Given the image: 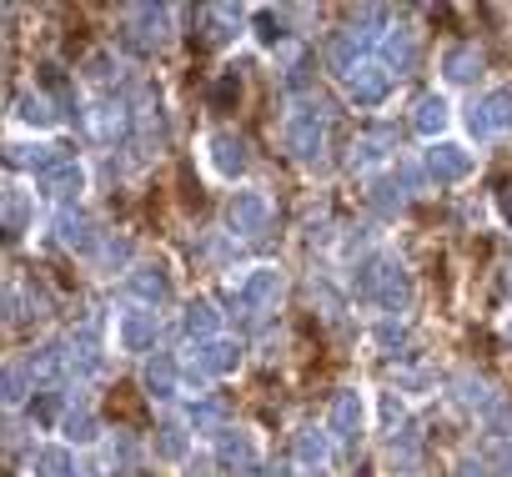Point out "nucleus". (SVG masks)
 <instances>
[{"label":"nucleus","instance_id":"43","mask_svg":"<svg viewBox=\"0 0 512 477\" xmlns=\"http://www.w3.org/2000/svg\"><path fill=\"white\" fill-rule=\"evenodd\" d=\"M116 71H121V66H116V56H111V51H96V56L86 61V76H91V81H111Z\"/></svg>","mask_w":512,"mask_h":477},{"label":"nucleus","instance_id":"47","mask_svg":"<svg viewBox=\"0 0 512 477\" xmlns=\"http://www.w3.org/2000/svg\"><path fill=\"white\" fill-rule=\"evenodd\" d=\"M21 317H26V312H21V287H11V292H6V322L16 327Z\"/></svg>","mask_w":512,"mask_h":477},{"label":"nucleus","instance_id":"37","mask_svg":"<svg viewBox=\"0 0 512 477\" xmlns=\"http://www.w3.org/2000/svg\"><path fill=\"white\" fill-rule=\"evenodd\" d=\"M377 272H382V257H367V262H357V277H352V287H357V297L372 307V297H377Z\"/></svg>","mask_w":512,"mask_h":477},{"label":"nucleus","instance_id":"28","mask_svg":"<svg viewBox=\"0 0 512 477\" xmlns=\"http://www.w3.org/2000/svg\"><path fill=\"white\" fill-rule=\"evenodd\" d=\"M16 116H21L26 126H41V131H46V126H56V116H61V111L51 106V96L26 91V96H16Z\"/></svg>","mask_w":512,"mask_h":477},{"label":"nucleus","instance_id":"41","mask_svg":"<svg viewBox=\"0 0 512 477\" xmlns=\"http://www.w3.org/2000/svg\"><path fill=\"white\" fill-rule=\"evenodd\" d=\"M392 181H397L402 191H422V181H432V176H427V166H412V161H397V171H392Z\"/></svg>","mask_w":512,"mask_h":477},{"label":"nucleus","instance_id":"29","mask_svg":"<svg viewBox=\"0 0 512 477\" xmlns=\"http://www.w3.org/2000/svg\"><path fill=\"white\" fill-rule=\"evenodd\" d=\"M387 462H392L397 472H417V462H422V447H417V432H412V427L392 432V442H387Z\"/></svg>","mask_w":512,"mask_h":477},{"label":"nucleus","instance_id":"1","mask_svg":"<svg viewBox=\"0 0 512 477\" xmlns=\"http://www.w3.org/2000/svg\"><path fill=\"white\" fill-rule=\"evenodd\" d=\"M287 151L297 161H322V151H327V116H322V106H312V101L297 106V116L287 121Z\"/></svg>","mask_w":512,"mask_h":477},{"label":"nucleus","instance_id":"34","mask_svg":"<svg viewBox=\"0 0 512 477\" xmlns=\"http://www.w3.org/2000/svg\"><path fill=\"white\" fill-rule=\"evenodd\" d=\"M206 21H211V41H231L236 31H241V21H246V11H236V6H211L206 11Z\"/></svg>","mask_w":512,"mask_h":477},{"label":"nucleus","instance_id":"12","mask_svg":"<svg viewBox=\"0 0 512 477\" xmlns=\"http://www.w3.org/2000/svg\"><path fill=\"white\" fill-rule=\"evenodd\" d=\"M126 292H131L141 307H161V302H171V277H166V267L141 262V267L126 272Z\"/></svg>","mask_w":512,"mask_h":477},{"label":"nucleus","instance_id":"31","mask_svg":"<svg viewBox=\"0 0 512 477\" xmlns=\"http://www.w3.org/2000/svg\"><path fill=\"white\" fill-rule=\"evenodd\" d=\"M26 221H31V196L21 186H6V236H11V242H21Z\"/></svg>","mask_w":512,"mask_h":477},{"label":"nucleus","instance_id":"14","mask_svg":"<svg viewBox=\"0 0 512 477\" xmlns=\"http://www.w3.org/2000/svg\"><path fill=\"white\" fill-rule=\"evenodd\" d=\"M191 367L206 372V377H231V372L241 367V342H231V337L196 342V362H191Z\"/></svg>","mask_w":512,"mask_h":477},{"label":"nucleus","instance_id":"32","mask_svg":"<svg viewBox=\"0 0 512 477\" xmlns=\"http://www.w3.org/2000/svg\"><path fill=\"white\" fill-rule=\"evenodd\" d=\"M61 432H66V447L76 442V447H86V442H96L101 437V422H96V412H66V422H61Z\"/></svg>","mask_w":512,"mask_h":477},{"label":"nucleus","instance_id":"8","mask_svg":"<svg viewBox=\"0 0 512 477\" xmlns=\"http://www.w3.org/2000/svg\"><path fill=\"white\" fill-rule=\"evenodd\" d=\"M427 176L437 181V186H452V181H462L467 171H472V151L467 146H457V141H432V151H427Z\"/></svg>","mask_w":512,"mask_h":477},{"label":"nucleus","instance_id":"39","mask_svg":"<svg viewBox=\"0 0 512 477\" xmlns=\"http://www.w3.org/2000/svg\"><path fill=\"white\" fill-rule=\"evenodd\" d=\"M26 402V362H6V407Z\"/></svg>","mask_w":512,"mask_h":477},{"label":"nucleus","instance_id":"38","mask_svg":"<svg viewBox=\"0 0 512 477\" xmlns=\"http://www.w3.org/2000/svg\"><path fill=\"white\" fill-rule=\"evenodd\" d=\"M372 342H377L382 352H392V357H397V347H407V327H402L397 317H387V322H377V332H372Z\"/></svg>","mask_w":512,"mask_h":477},{"label":"nucleus","instance_id":"27","mask_svg":"<svg viewBox=\"0 0 512 477\" xmlns=\"http://www.w3.org/2000/svg\"><path fill=\"white\" fill-rule=\"evenodd\" d=\"M327 457H332V432L302 427V432H297V462H302V467H327Z\"/></svg>","mask_w":512,"mask_h":477},{"label":"nucleus","instance_id":"30","mask_svg":"<svg viewBox=\"0 0 512 477\" xmlns=\"http://www.w3.org/2000/svg\"><path fill=\"white\" fill-rule=\"evenodd\" d=\"M367 201H372V211H377V216H397V211L407 206V191H402L392 176H377V181H372V191H367Z\"/></svg>","mask_w":512,"mask_h":477},{"label":"nucleus","instance_id":"18","mask_svg":"<svg viewBox=\"0 0 512 477\" xmlns=\"http://www.w3.org/2000/svg\"><path fill=\"white\" fill-rule=\"evenodd\" d=\"M382 66L397 71V76L417 66V36H412L407 26H392V31L382 36Z\"/></svg>","mask_w":512,"mask_h":477},{"label":"nucleus","instance_id":"24","mask_svg":"<svg viewBox=\"0 0 512 477\" xmlns=\"http://www.w3.org/2000/svg\"><path fill=\"white\" fill-rule=\"evenodd\" d=\"M181 327H186V337H196V342H211V337H221V312L211 307V302H186V312H181Z\"/></svg>","mask_w":512,"mask_h":477},{"label":"nucleus","instance_id":"40","mask_svg":"<svg viewBox=\"0 0 512 477\" xmlns=\"http://www.w3.org/2000/svg\"><path fill=\"white\" fill-rule=\"evenodd\" d=\"M131 262V242L126 236H106L101 242V267H126Z\"/></svg>","mask_w":512,"mask_h":477},{"label":"nucleus","instance_id":"33","mask_svg":"<svg viewBox=\"0 0 512 477\" xmlns=\"http://www.w3.org/2000/svg\"><path fill=\"white\" fill-rule=\"evenodd\" d=\"M191 427H201V432H226L231 422H226V407H221L216 397H196V402H191Z\"/></svg>","mask_w":512,"mask_h":477},{"label":"nucleus","instance_id":"2","mask_svg":"<svg viewBox=\"0 0 512 477\" xmlns=\"http://www.w3.org/2000/svg\"><path fill=\"white\" fill-rule=\"evenodd\" d=\"M277 297H282V272L277 267H251L246 282L236 287V312L246 322H256V317H267L277 307Z\"/></svg>","mask_w":512,"mask_h":477},{"label":"nucleus","instance_id":"25","mask_svg":"<svg viewBox=\"0 0 512 477\" xmlns=\"http://www.w3.org/2000/svg\"><path fill=\"white\" fill-rule=\"evenodd\" d=\"M36 186H41V196H56V201H66V206H71V196L86 186V171H81L76 161H66V166H56L51 176H41Z\"/></svg>","mask_w":512,"mask_h":477},{"label":"nucleus","instance_id":"48","mask_svg":"<svg viewBox=\"0 0 512 477\" xmlns=\"http://www.w3.org/2000/svg\"><path fill=\"white\" fill-rule=\"evenodd\" d=\"M382 417H387L392 427L402 422V397H397V392H387V397H382Z\"/></svg>","mask_w":512,"mask_h":477},{"label":"nucleus","instance_id":"36","mask_svg":"<svg viewBox=\"0 0 512 477\" xmlns=\"http://www.w3.org/2000/svg\"><path fill=\"white\" fill-rule=\"evenodd\" d=\"M251 26H256V36H262L267 46L287 41V16H277V11H251Z\"/></svg>","mask_w":512,"mask_h":477},{"label":"nucleus","instance_id":"53","mask_svg":"<svg viewBox=\"0 0 512 477\" xmlns=\"http://www.w3.org/2000/svg\"><path fill=\"white\" fill-rule=\"evenodd\" d=\"M507 292H512V277H507Z\"/></svg>","mask_w":512,"mask_h":477},{"label":"nucleus","instance_id":"13","mask_svg":"<svg viewBox=\"0 0 512 477\" xmlns=\"http://www.w3.org/2000/svg\"><path fill=\"white\" fill-rule=\"evenodd\" d=\"M116 337H121V352H151L156 337H161V322H156V312L136 307V312H121Z\"/></svg>","mask_w":512,"mask_h":477},{"label":"nucleus","instance_id":"26","mask_svg":"<svg viewBox=\"0 0 512 477\" xmlns=\"http://www.w3.org/2000/svg\"><path fill=\"white\" fill-rule=\"evenodd\" d=\"M31 472H36V477H81V467H76V452H71V447H36Z\"/></svg>","mask_w":512,"mask_h":477},{"label":"nucleus","instance_id":"7","mask_svg":"<svg viewBox=\"0 0 512 477\" xmlns=\"http://www.w3.org/2000/svg\"><path fill=\"white\" fill-rule=\"evenodd\" d=\"M56 242L66 247V252H101V236H96V221L81 211V206H61L56 211Z\"/></svg>","mask_w":512,"mask_h":477},{"label":"nucleus","instance_id":"17","mask_svg":"<svg viewBox=\"0 0 512 477\" xmlns=\"http://www.w3.org/2000/svg\"><path fill=\"white\" fill-rule=\"evenodd\" d=\"M452 397H457V407H467V412H482V417H487V412L502 402V397H497V392H492V387L477 377V372H457V377H452Z\"/></svg>","mask_w":512,"mask_h":477},{"label":"nucleus","instance_id":"20","mask_svg":"<svg viewBox=\"0 0 512 477\" xmlns=\"http://www.w3.org/2000/svg\"><path fill=\"white\" fill-rule=\"evenodd\" d=\"M151 447H156V457H161V462H186V452H191V432H186V422H181V417L156 422Z\"/></svg>","mask_w":512,"mask_h":477},{"label":"nucleus","instance_id":"49","mask_svg":"<svg viewBox=\"0 0 512 477\" xmlns=\"http://www.w3.org/2000/svg\"><path fill=\"white\" fill-rule=\"evenodd\" d=\"M457 477H487V462L482 457H462L457 462Z\"/></svg>","mask_w":512,"mask_h":477},{"label":"nucleus","instance_id":"44","mask_svg":"<svg viewBox=\"0 0 512 477\" xmlns=\"http://www.w3.org/2000/svg\"><path fill=\"white\" fill-rule=\"evenodd\" d=\"M482 422H487V432H492V437H507V432H512V402H497Z\"/></svg>","mask_w":512,"mask_h":477},{"label":"nucleus","instance_id":"11","mask_svg":"<svg viewBox=\"0 0 512 477\" xmlns=\"http://www.w3.org/2000/svg\"><path fill=\"white\" fill-rule=\"evenodd\" d=\"M66 161H76L66 146H51V141H41V146H6V166H26L36 181L41 176H51L56 166H66Z\"/></svg>","mask_w":512,"mask_h":477},{"label":"nucleus","instance_id":"45","mask_svg":"<svg viewBox=\"0 0 512 477\" xmlns=\"http://www.w3.org/2000/svg\"><path fill=\"white\" fill-rule=\"evenodd\" d=\"M307 86H312V61H297V66L287 71V91H297V96H302Z\"/></svg>","mask_w":512,"mask_h":477},{"label":"nucleus","instance_id":"9","mask_svg":"<svg viewBox=\"0 0 512 477\" xmlns=\"http://www.w3.org/2000/svg\"><path fill=\"white\" fill-rule=\"evenodd\" d=\"M362 427H367V402H362V392H357V387L337 392L332 417H327V432H332L337 442H357V437H362Z\"/></svg>","mask_w":512,"mask_h":477},{"label":"nucleus","instance_id":"5","mask_svg":"<svg viewBox=\"0 0 512 477\" xmlns=\"http://www.w3.org/2000/svg\"><path fill=\"white\" fill-rule=\"evenodd\" d=\"M372 307H377V312H387V317H397V312H407V307H412V272H407L397 257H382Z\"/></svg>","mask_w":512,"mask_h":477},{"label":"nucleus","instance_id":"16","mask_svg":"<svg viewBox=\"0 0 512 477\" xmlns=\"http://www.w3.org/2000/svg\"><path fill=\"white\" fill-rule=\"evenodd\" d=\"M216 462L231 467V472H256V442H251V432H241V427L216 432Z\"/></svg>","mask_w":512,"mask_h":477},{"label":"nucleus","instance_id":"35","mask_svg":"<svg viewBox=\"0 0 512 477\" xmlns=\"http://www.w3.org/2000/svg\"><path fill=\"white\" fill-rule=\"evenodd\" d=\"M31 417H36L41 427H56V422H66V417H61V392H56V387L36 392V397H31Z\"/></svg>","mask_w":512,"mask_h":477},{"label":"nucleus","instance_id":"4","mask_svg":"<svg viewBox=\"0 0 512 477\" xmlns=\"http://www.w3.org/2000/svg\"><path fill=\"white\" fill-rule=\"evenodd\" d=\"M467 131H472L477 141H487V136H497V131H512V91L497 86V91L477 96V101L467 106Z\"/></svg>","mask_w":512,"mask_h":477},{"label":"nucleus","instance_id":"51","mask_svg":"<svg viewBox=\"0 0 512 477\" xmlns=\"http://www.w3.org/2000/svg\"><path fill=\"white\" fill-rule=\"evenodd\" d=\"M267 477H297V472H287V467H272V472H267Z\"/></svg>","mask_w":512,"mask_h":477},{"label":"nucleus","instance_id":"54","mask_svg":"<svg viewBox=\"0 0 512 477\" xmlns=\"http://www.w3.org/2000/svg\"><path fill=\"white\" fill-rule=\"evenodd\" d=\"M362 477H367V472H362Z\"/></svg>","mask_w":512,"mask_h":477},{"label":"nucleus","instance_id":"52","mask_svg":"<svg viewBox=\"0 0 512 477\" xmlns=\"http://www.w3.org/2000/svg\"><path fill=\"white\" fill-rule=\"evenodd\" d=\"M507 342H512V322H507Z\"/></svg>","mask_w":512,"mask_h":477},{"label":"nucleus","instance_id":"21","mask_svg":"<svg viewBox=\"0 0 512 477\" xmlns=\"http://www.w3.org/2000/svg\"><path fill=\"white\" fill-rule=\"evenodd\" d=\"M327 61H332V71H337V76H352V71L367 61V36H357V26H352V31H337V41H332Z\"/></svg>","mask_w":512,"mask_h":477},{"label":"nucleus","instance_id":"46","mask_svg":"<svg viewBox=\"0 0 512 477\" xmlns=\"http://www.w3.org/2000/svg\"><path fill=\"white\" fill-rule=\"evenodd\" d=\"M417 387H432V372H402L397 377V392H417Z\"/></svg>","mask_w":512,"mask_h":477},{"label":"nucleus","instance_id":"22","mask_svg":"<svg viewBox=\"0 0 512 477\" xmlns=\"http://www.w3.org/2000/svg\"><path fill=\"white\" fill-rule=\"evenodd\" d=\"M442 76H447L452 86L477 81V76H482V51H477V46H447V51H442Z\"/></svg>","mask_w":512,"mask_h":477},{"label":"nucleus","instance_id":"15","mask_svg":"<svg viewBox=\"0 0 512 477\" xmlns=\"http://www.w3.org/2000/svg\"><path fill=\"white\" fill-rule=\"evenodd\" d=\"M206 146H211V166H216L226 181H236V176L251 166V151H246V141H241L236 131H216Z\"/></svg>","mask_w":512,"mask_h":477},{"label":"nucleus","instance_id":"50","mask_svg":"<svg viewBox=\"0 0 512 477\" xmlns=\"http://www.w3.org/2000/svg\"><path fill=\"white\" fill-rule=\"evenodd\" d=\"M211 467H216L211 457H191V462H186V477H211Z\"/></svg>","mask_w":512,"mask_h":477},{"label":"nucleus","instance_id":"19","mask_svg":"<svg viewBox=\"0 0 512 477\" xmlns=\"http://www.w3.org/2000/svg\"><path fill=\"white\" fill-rule=\"evenodd\" d=\"M176 357L171 352H151L146 357V372H141V382H146V392L156 397V402H166V397H176Z\"/></svg>","mask_w":512,"mask_h":477},{"label":"nucleus","instance_id":"6","mask_svg":"<svg viewBox=\"0 0 512 477\" xmlns=\"http://www.w3.org/2000/svg\"><path fill=\"white\" fill-rule=\"evenodd\" d=\"M387 91H392V71H387L382 61H372V56L347 76V96H352V106H362V111L382 106V101H387Z\"/></svg>","mask_w":512,"mask_h":477},{"label":"nucleus","instance_id":"23","mask_svg":"<svg viewBox=\"0 0 512 477\" xmlns=\"http://www.w3.org/2000/svg\"><path fill=\"white\" fill-rule=\"evenodd\" d=\"M447 121H452V106H447V96H437V91H432V96H422V101H417V111H412V131H417V136H427V141H437Z\"/></svg>","mask_w":512,"mask_h":477},{"label":"nucleus","instance_id":"10","mask_svg":"<svg viewBox=\"0 0 512 477\" xmlns=\"http://www.w3.org/2000/svg\"><path fill=\"white\" fill-rule=\"evenodd\" d=\"M126 26L136 31L131 41H136L141 51H151V46H161V41L171 36V6H131V11H126Z\"/></svg>","mask_w":512,"mask_h":477},{"label":"nucleus","instance_id":"3","mask_svg":"<svg viewBox=\"0 0 512 477\" xmlns=\"http://www.w3.org/2000/svg\"><path fill=\"white\" fill-rule=\"evenodd\" d=\"M226 226H231V236H246V242H256V236H267V226H272V201H267L262 191H231Z\"/></svg>","mask_w":512,"mask_h":477},{"label":"nucleus","instance_id":"42","mask_svg":"<svg viewBox=\"0 0 512 477\" xmlns=\"http://www.w3.org/2000/svg\"><path fill=\"white\" fill-rule=\"evenodd\" d=\"M241 96V81H236V71H221V81L211 86V106H231Z\"/></svg>","mask_w":512,"mask_h":477}]
</instances>
